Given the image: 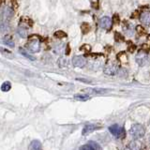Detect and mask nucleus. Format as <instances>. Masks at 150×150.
<instances>
[{
    "label": "nucleus",
    "instance_id": "obj_1",
    "mask_svg": "<svg viewBox=\"0 0 150 150\" xmlns=\"http://www.w3.org/2000/svg\"><path fill=\"white\" fill-rule=\"evenodd\" d=\"M129 133H130V135L132 136V137L135 140H138V139L143 138L144 136V134H145V129H144V127L143 125L135 124V125H133L130 128Z\"/></svg>",
    "mask_w": 150,
    "mask_h": 150
},
{
    "label": "nucleus",
    "instance_id": "obj_2",
    "mask_svg": "<svg viewBox=\"0 0 150 150\" xmlns=\"http://www.w3.org/2000/svg\"><path fill=\"white\" fill-rule=\"evenodd\" d=\"M109 130H110V132L116 138H124L125 137V134H126L125 129L122 128L121 126L117 125V124L110 126Z\"/></svg>",
    "mask_w": 150,
    "mask_h": 150
},
{
    "label": "nucleus",
    "instance_id": "obj_3",
    "mask_svg": "<svg viewBox=\"0 0 150 150\" xmlns=\"http://www.w3.org/2000/svg\"><path fill=\"white\" fill-rule=\"evenodd\" d=\"M136 62L139 66H144L146 64L147 60H148V56H147V54L145 53L144 51H139L137 54H136Z\"/></svg>",
    "mask_w": 150,
    "mask_h": 150
},
{
    "label": "nucleus",
    "instance_id": "obj_4",
    "mask_svg": "<svg viewBox=\"0 0 150 150\" xmlns=\"http://www.w3.org/2000/svg\"><path fill=\"white\" fill-rule=\"evenodd\" d=\"M86 63H87L86 58L82 55H76L72 58V64L76 68H83L86 65Z\"/></svg>",
    "mask_w": 150,
    "mask_h": 150
},
{
    "label": "nucleus",
    "instance_id": "obj_5",
    "mask_svg": "<svg viewBox=\"0 0 150 150\" xmlns=\"http://www.w3.org/2000/svg\"><path fill=\"white\" fill-rule=\"evenodd\" d=\"M103 71L106 75H109V76H112V75H115L117 72V67L115 63L112 62H108L104 69H103Z\"/></svg>",
    "mask_w": 150,
    "mask_h": 150
},
{
    "label": "nucleus",
    "instance_id": "obj_6",
    "mask_svg": "<svg viewBox=\"0 0 150 150\" xmlns=\"http://www.w3.org/2000/svg\"><path fill=\"white\" fill-rule=\"evenodd\" d=\"M26 47L30 52H32V53H37V52H39L40 50V43L39 40H30L29 42H27Z\"/></svg>",
    "mask_w": 150,
    "mask_h": 150
},
{
    "label": "nucleus",
    "instance_id": "obj_7",
    "mask_svg": "<svg viewBox=\"0 0 150 150\" xmlns=\"http://www.w3.org/2000/svg\"><path fill=\"white\" fill-rule=\"evenodd\" d=\"M100 25L101 28L103 29H107V30H110L111 27H112V20L110 17L108 16H104L100 19Z\"/></svg>",
    "mask_w": 150,
    "mask_h": 150
},
{
    "label": "nucleus",
    "instance_id": "obj_8",
    "mask_svg": "<svg viewBox=\"0 0 150 150\" xmlns=\"http://www.w3.org/2000/svg\"><path fill=\"white\" fill-rule=\"evenodd\" d=\"M80 150H101V147L98 144L93 142V141H90V142H88V144L80 147Z\"/></svg>",
    "mask_w": 150,
    "mask_h": 150
},
{
    "label": "nucleus",
    "instance_id": "obj_9",
    "mask_svg": "<svg viewBox=\"0 0 150 150\" xmlns=\"http://www.w3.org/2000/svg\"><path fill=\"white\" fill-rule=\"evenodd\" d=\"M100 129V128L98 126H97V125H93V124H91V125H86V126L83 129L82 134L86 136V135H87V134H89V133H91V132H93V131H95V130H97V129Z\"/></svg>",
    "mask_w": 150,
    "mask_h": 150
},
{
    "label": "nucleus",
    "instance_id": "obj_10",
    "mask_svg": "<svg viewBox=\"0 0 150 150\" xmlns=\"http://www.w3.org/2000/svg\"><path fill=\"white\" fill-rule=\"evenodd\" d=\"M140 20L145 25H150V12L149 11L142 12V13H141V15H140Z\"/></svg>",
    "mask_w": 150,
    "mask_h": 150
},
{
    "label": "nucleus",
    "instance_id": "obj_11",
    "mask_svg": "<svg viewBox=\"0 0 150 150\" xmlns=\"http://www.w3.org/2000/svg\"><path fill=\"white\" fill-rule=\"evenodd\" d=\"M128 147L129 150H141L142 149V144L137 140H133L128 144Z\"/></svg>",
    "mask_w": 150,
    "mask_h": 150
},
{
    "label": "nucleus",
    "instance_id": "obj_12",
    "mask_svg": "<svg viewBox=\"0 0 150 150\" xmlns=\"http://www.w3.org/2000/svg\"><path fill=\"white\" fill-rule=\"evenodd\" d=\"M29 150H42V146L40 141L38 140L32 141L29 145Z\"/></svg>",
    "mask_w": 150,
    "mask_h": 150
},
{
    "label": "nucleus",
    "instance_id": "obj_13",
    "mask_svg": "<svg viewBox=\"0 0 150 150\" xmlns=\"http://www.w3.org/2000/svg\"><path fill=\"white\" fill-rule=\"evenodd\" d=\"M3 43L8 47H13L14 46V41L11 36H6L3 39Z\"/></svg>",
    "mask_w": 150,
    "mask_h": 150
},
{
    "label": "nucleus",
    "instance_id": "obj_14",
    "mask_svg": "<svg viewBox=\"0 0 150 150\" xmlns=\"http://www.w3.org/2000/svg\"><path fill=\"white\" fill-rule=\"evenodd\" d=\"M58 65L60 68H66L69 66V60L64 57V56H62V57H60L59 60H58Z\"/></svg>",
    "mask_w": 150,
    "mask_h": 150
},
{
    "label": "nucleus",
    "instance_id": "obj_15",
    "mask_svg": "<svg viewBox=\"0 0 150 150\" xmlns=\"http://www.w3.org/2000/svg\"><path fill=\"white\" fill-rule=\"evenodd\" d=\"M20 53H21L22 55H23V56H25V57H26L27 59H29V60H31V61H35V60H36V57H35L34 55H32V54H28L27 52H25V50L20 49Z\"/></svg>",
    "mask_w": 150,
    "mask_h": 150
},
{
    "label": "nucleus",
    "instance_id": "obj_16",
    "mask_svg": "<svg viewBox=\"0 0 150 150\" xmlns=\"http://www.w3.org/2000/svg\"><path fill=\"white\" fill-rule=\"evenodd\" d=\"M11 83L9 82H5L2 83V86H1V90L3 92H8V91L11 90Z\"/></svg>",
    "mask_w": 150,
    "mask_h": 150
},
{
    "label": "nucleus",
    "instance_id": "obj_17",
    "mask_svg": "<svg viewBox=\"0 0 150 150\" xmlns=\"http://www.w3.org/2000/svg\"><path fill=\"white\" fill-rule=\"evenodd\" d=\"M54 37L57 38V39H64V38L67 37V33H65L62 30H57L54 32Z\"/></svg>",
    "mask_w": 150,
    "mask_h": 150
},
{
    "label": "nucleus",
    "instance_id": "obj_18",
    "mask_svg": "<svg viewBox=\"0 0 150 150\" xmlns=\"http://www.w3.org/2000/svg\"><path fill=\"white\" fill-rule=\"evenodd\" d=\"M90 25H89L88 23H83L82 25V32L83 33V34H86V33H88L89 31H90Z\"/></svg>",
    "mask_w": 150,
    "mask_h": 150
},
{
    "label": "nucleus",
    "instance_id": "obj_19",
    "mask_svg": "<svg viewBox=\"0 0 150 150\" xmlns=\"http://www.w3.org/2000/svg\"><path fill=\"white\" fill-rule=\"evenodd\" d=\"M74 98L77 100H80V101H86V100H89V96L88 95H75Z\"/></svg>",
    "mask_w": 150,
    "mask_h": 150
},
{
    "label": "nucleus",
    "instance_id": "obj_20",
    "mask_svg": "<svg viewBox=\"0 0 150 150\" xmlns=\"http://www.w3.org/2000/svg\"><path fill=\"white\" fill-rule=\"evenodd\" d=\"M17 32H18V34L20 35L22 38H26V37H27V30H25V28H23V27H19Z\"/></svg>",
    "mask_w": 150,
    "mask_h": 150
},
{
    "label": "nucleus",
    "instance_id": "obj_21",
    "mask_svg": "<svg viewBox=\"0 0 150 150\" xmlns=\"http://www.w3.org/2000/svg\"><path fill=\"white\" fill-rule=\"evenodd\" d=\"M87 90L90 92V93H94V94H102V93H105L107 92V89H100V88H98V89H87Z\"/></svg>",
    "mask_w": 150,
    "mask_h": 150
},
{
    "label": "nucleus",
    "instance_id": "obj_22",
    "mask_svg": "<svg viewBox=\"0 0 150 150\" xmlns=\"http://www.w3.org/2000/svg\"><path fill=\"white\" fill-rule=\"evenodd\" d=\"M117 57L120 58V60L122 61V62H127V60H128V57H127V55L126 54L124 53V52H122V53H120L118 55H117Z\"/></svg>",
    "mask_w": 150,
    "mask_h": 150
},
{
    "label": "nucleus",
    "instance_id": "obj_23",
    "mask_svg": "<svg viewBox=\"0 0 150 150\" xmlns=\"http://www.w3.org/2000/svg\"><path fill=\"white\" fill-rule=\"evenodd\" d=\"M81 50H83V51H86V53H88V52H90L91 47H90V45H88V44H83L81 47Z\"/></svg>",
    "mask_w": 150,
    "mask_h": 150
},
{
    "label": "nucleus",
    "instance_id": "obj_24",
    "mask_svg": "<svg viewBox=\"0 0 150 150\" xmlns=\"http://www.w3.org/2000/svg\"><path fill=\"white\" fill-rule=\"evenodd\" d=\"M136 31H137L140 35H142V34H144V27H142V25H138L137 27H136Z\"/></svg>",
    "mask_w": 150,
    "mask_h": 150
},
{
    "label": "nucleus",
    "instance_id": "obj_25",
    "mask_svg": "<svg viewBox=\"0 0 150 150\" xmlns=\"http://www.w3.org/2000/svg\"><path fill=\"white\" fill-rule=\"evenodd\" d=\"M115 40H117V41H123L124 40V38H123V36L122 35H120L119 33H115Z\"/></svg>",
    "mask_w": 150,
    "mask_h": 150
},
{
    "label": "nucleus",
    "instance_id": "obj_26",
    "mask_svg": "<svg viewBox=\"0 0 150 150\" xmlns=\"http://www.w3.org/2000/svg\"><path fill=\"white\" fill-rule=\"evenodd\" d=\"M112 22H115V23H119V19H118V16H117L116 15V14H115V15L114 16V18H112Z\"/></svg>",
    "mask_w": 150,
    "mask_h": 150
},
{
    "label": "nucleus",
    "instance_id": "obj_27",
    "mask_svg": "<svg viewBox=\"0 0 150 150\" xmlns=\"http://www.w3.org/2000/svg\"><path fill=\"white\" fill-rule=\"evenodd\" d=\"M149 127H150V122H149Z\"/></svg>",
    "mask_w": 150,
    "mask_h": 150
}]
</instances>
